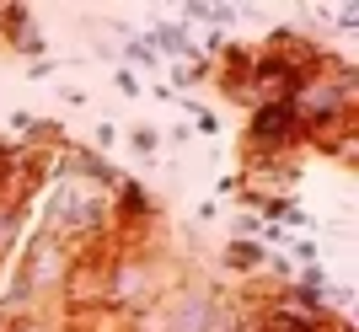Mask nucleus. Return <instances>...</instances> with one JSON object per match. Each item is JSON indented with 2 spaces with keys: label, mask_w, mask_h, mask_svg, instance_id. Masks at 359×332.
I'll return each instance as SVG.
<instances>
[{
  "label": "nucleus",
  "mask_w": 359,
  "mask_h": 332,
  "mask_svg": "<svg viewBox=\"0 0 359 332\" xmlns=\"http://www.w3.org/2000/svg\"><path fill=\"white\" fill-rule=\"evenodd\" d=\"M70 263H75V247L60 242V236H48V230H32L22 257H16V279L32 289V300L43 305L48 295H60L65 279H70Z\"/></svg>",
  "instance_id": "nucleus-1"
},
{
  "label": "nucleus",
  "mask_w": 359,
  "mask_h": 332,
  "mask_svg": "<svg viewBox=\"0 0 359 332\" xmlns=\"http://www.w3.org/2000/svg\"><path fill=\"white\" fill-rule=\"evenodd\" d=\"M300 145H306V139H300V123H295V113H290V102H263V107H252V118H247L241 161H285Z\"/></svg>",
  "instance_id": "nucleus-2"
},
{
  "label": "nucleus",
  "mask_w": 359,
  "mask_h": 332,
  "mask_svg": "<svg viewBox=\"0 0 359 332\" xmlns=\"http://www.w3.org/2000/svg\"><path fill=\"white\" fill-rule=\"evenodd\" d=\"M220 263L231 273H241V279H252V273H263V263H269V247L263 242H247V236H236V242H225Z\"/></svg>",
  "instance_id": "nucleus-3"
},
{
  "label": "nucleus",
  "mask_w": 359,
  "mask_h": 332,
  "mask_svg": "<svg viewBox=\"0 0 359 332\" xmlns=\"http://www.w3.org/2000/svg\"><path fill=\"white\" fill-rule=\"evenodd\" d=\"M150 43H156V54H172V60H194L198 54L182 22H156V27H150Z\"/></svg>",
  "instance_id": "nucleus-4"
},
{
  "label": "nucleus",
  "mask_w": 359,
  "mask_h": 332,
  "mask_svg": "<svg viewBox=\"0 0 359 332\" xmlns=\"http://www.w3.org/2000/svg\"><path fill=\"white\" fill-rule=\"evenodd\" d=\"M22 226H27V204H16V198L0 193V257H11L16 236H22Z\"/></svg>",
  "instance_id": "nucleus-5"
},
{
  "label": "nucleus",
  "mask_w": 359,
  "mask_h": 332,
  "mask_svg": "<svg viewBox=\"0 0 359 332\" xmlns=\"http://www.w3.org/2000/svg\"><path fill=\"white\" fill-rule=\"evenodd\" d=\"M129 151H135L140 161H156V155H161V129H156V123H135V129H129Z\"/></svg>",
  "instance_id": "nucleus-6"
},
{
  "label": "nucleus",
  "mask_w": 359,
  "mask_h": 332,
  "mask_svg": "<svg viewBox=\"0 0 359 332\" xmlns=\"http://www.w3.org/2000/svg\"><path fill=\"white\" fill-rule=\"evenodd\" d=\"M123 60L140 64V70H156V64H161V54H156V43H150V32H129V43H123Z\"/></svg>",
  "instance_id": "nucleus-7"
},
{
  "label": "nucleus",
  "mask_w": 359,
  "mask_h": 332,
  "mask_svg": "<svg viewBox=\"0 0 359 332\" xmlns=\"http://www.w3.org/2000/svg\"><path fill=\"white\" fill-rule=\"evenodd\" d=\"M0 332H60V327H54V321H48L43 311H32V317H16V321H6Z\"/></svg>",
  "instance_id": "nucleus-8"
},
{
  "label": "nucleus",
  "mask_w": 359,
  "mask_h": 332,
  "mask_svg": "<svg viewBox=\"0 0 359 332\" xmlns=\"http://www.w3.org/2000/svg\"><path fill=\"white\" fill-rule=\"evenodd\" d=\"M113 139H118V123H107V118H102V123H97V129H91V151L102 155L107 145H113Z\"/></svg>",
  "instance_id": "nucleus-9"
},
{
  "label": "nucleus",
  "mask_w": 359,
  "mask_h": 332,
  "mask_svg": "<svg viewBox=\"0 0 359 332\" xmlns=\"http://www.w3.org/2000/svg\"><path fill=\"white\" fill-rule=\"evenodd\" d=\"M113 81H118V91H123V97H140V81H135V70H118Z\"/></svg>",
  "instance_id": "nucleus-10"
},
{
  "label": "nucleus",
  "mask_w": 359,
  "mask_h": 332,
  "mask_svg": "<svg viewBox=\"0 0 359 332\" xmlns=\"http://www.w3.org/2000/svg\"><path fill=\"white\" fill-rule=\"evenodd\" d=\"M0 284H6V257H0Z\"/></svg>",
  "instance_id": "nucleus-11"
}]
</instances>
